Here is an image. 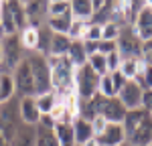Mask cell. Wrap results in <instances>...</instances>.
Returning a JSON list of instances; mask_svg holds the SVG:
<instances>
[{
	"label": "cell",
	"instance_id": "obj_42",
	"mask_svg": "<svg viewBox=\"0 0 152 146\" xmlns=\"http://www.w3.org/2000/svg\"><path fill=\"white\" fill-rule=\"evenodd\" d=\"M2 63H4V57H2V45H0V67H2Z\"/></svg>",
	"mask_w": 152,
	"mask_h": 146
},
{
	"label": "cell",
	"instance_id": "obj_10",
	"mask_svg": "<svg viewBox=\"0 0 152 146\" xmlns=\"http://www.w3.org/2000/svg\"><path fill=\"white\" fill-rule=\"evenodd\" d=\"M8 146H37V126H28L20 122L12 134Z\"/></svg>",
	"mask_w": 152,
	"mask_h": 146
},
{
	"label": "cell",
	"instance_id": "obj_35",
	"mask_svg": "<svg viewBox=\"0 0 152 146\" xmlns=\"http://www.w3.org/2000/svg\"><path fill=\"white\" fill-rule=\"evenodd\" d=\"M105 126H107V120H105L104 116H95L94 120H91V130H94V136H99V134L105 130Z\"/></svg>",
	"mask_w": 152,
	"mask_h": 146
},
{
	"label": "cell",
	"instance_id": "obj_39",
	"mask_svg": "<svg viewBox=\"0 0 152 146\" xmlns=\"http://www.w3.org/2000/svg\"><path fill=\"white\" fill-rule=\"evenodd\" d=\"M81 146H99V142L95 140V138H91V140H87L85 144H81Z\"/></svg>",
	"mask_w": 152,
	"mask_h": 146
},
{
	"label": "cell",
	"instance_id": "obj_23",
	"mask_svg": "<svg viewBox=\"0 0 152 146\" xmlns=\"http://www.w3.org/2000/svg\"><path fill=\"white\" fill-rule=\"evenodd\" d=\"M55 136H57L61 146H75V138H73V128L71 124H57L55 126Z\"/></svg>",
	"mask_w": 152,
	"mask_h": 146
},
{
	"label": "cell",
	"instance_id": "obj_34",
	"mask_svg": "<svg viewBox=\"0 0 152 146\" xmlns=\"http://www.w3.org/2000/svg\"><path fill=\"white\" fill-rule=\"evenodd\" d=\"M114 51H118V45L116 41H99L97 43V53L99 55H110V53H114Z\"/></svg>",
	"mask_w": 152,
	"mask_h": 146
},
{
	"label": "cell",
	"instance_id": "obj_30",
	"mask_svg": "<svg viewBox=\"0 0 152 146\" xmlns=\"http://www.w3.org/2000/svg\"><path fill=\"white\" fill-rule=\"evenodd\" d=\"M120 28H122V26H118V24H114V23H105L104 26H102V41H118Z\"/></svg>",
	"mask_w": 152,
	"mask_h": 146
},
{
	"label": "cell",
	"instance_id": "obj_44",
	"mask_svg": "<svg viewBox=\"0 0 152 146\" xmlns=\"http://www.w3.org/2000/svg\"><path fill=\"white\" fill-rule=\"evenodd\" d=\"M148 118H150V120H152V110H150V112H148Z\"/></svg>",
	"mask_w": 152,
	"mask_h": 146
},
{
	"label": "cell",
	"instance_id": "obj_21",
	"mask_svg": "<svg viewBox=\"0 0 152 146\" xmlns=\"http://www.w3.org/2000/svg\"><path fill=\"white\" fill-rule=\"evenodd\" d=\"M37 146H61L55 136V130L37 124Z\"/></svg>",
	"mask_w": 152,
	"mask_h": 146
},
{
	"label": "cell",
	"instance_id": "obj_18",
	"mask_svg": "<svg viewBox=\"0 0 152 146\" xmlns=\"http://www.w3.org/2000/svg\"><path fill=\"white\" fill-rule=\"evenodd\" d=\"M69 47H71V39L67 35H55L51 36V45H49V55L53 57H65L69 53Z\"/></svg>",
	"mask_w": 152,
	"mask_h": 146
},
{
	"label": "cell",
	"instance_id": "obj_15",
	"mask_svg": "<svg viewBox=\"0 0 152 146\" xmlns=\"http://www.w3.org/2000/svg\"><path fill=\"white\" fill-rule=\"evenodd\" d=\"M71 23H73V16H71V10H69L63 16H51V18H47L45 26L51 33H55V35H69Z\"/></svg>",
	"mask_w": 152,
	"mask_h": 146
},
{
	"label": "cell",
	"instance_id": "obj_12",
	"mask_svg": "<svg viewBox=\"0 0 152 146\" xmlns=\"http://www.w3.org/2000/svg\"><path fill=\"white\" fill-rule=\"evenodd\" d=\"M150 140H152V120L146 116L140 126L128 136V142L132 146H148Z\"/></svg>",
	"mask_w": 152,
	"mask_h": 146
},
{
	"label": "cell",
	"instance_id": "obj_26",
	"mask_svg": "<svg viewBox=\"0 0 152 146\" xmlns=\"http://www.w3.org/2000/svg\"><path fill=\"white\" fill-rule=\"evenodd\" d=\"M87 65L94 69V73L97 75V77L107 75V63H105V57H104V55H99V53L91 55V57L87 59Z\"/></svg>",
	"mask_w": 152,
	"mask_h": 146
},
{
	"label": "cell",
	"instance_id": "obj_8",
	"mask_svg": "<svg viewBox=\"0 0 152 146\" xmlns=\"http://www.w3.org/2000/svg\"><path fill=\"white\" fill-rule=\"evenodd\" d=\"M132 28H134V33H136V36H138V41H140L142 45L152 39V10L148 8V2L140 10V14L136 16Z\"/></svg>",
	"mask_w": 152,
	"mask_h": 146
},
{
	"label": "cell",
	"instance_id": "obj_3",
	"mask_svg": "<svg viewBox=\"0 0 152 146\" xmlns=\"http://www.w3.org/2000/svg\"><path fill=\"white\" fill-rule=\"evenodd\" d=\"M0 45H2V57H4V63H2L0 71L12 73L18 67V63L24 59V55H23L24 49L20 45V39H18V35H8L0 41Z\"/></svg>",
	"mask_w": 152,
	"mask_h": 146
},
{
	"label": "cell",
	"instance_id": "obj_1",
	"mask_svg": "<svg viewBox=\"0 0 152 146\" xmlns=\"http://www.w3.org/2000/svg\"><path fill=\"white\" fill-rule=\"evenodd\" d=\"M26 59H28L31 71H33V79H35V93L41 96V93L53 91V87H51V69L47 65L45 55L31 53V55H26Z\"/></svg>",
	"mask_w": 152,
	"mask_h": 146
},
{
	"label": "cell",
	"instance_id": "obj_7",
	"mask_svg": "<svg viewBox=\"0 0 152 146\" xmlns=\"http://www.w3.org/2000/svg\"><path fill=\"white\" fill-rule=\"evenodd\" d=\"M126 112H128V110L122 106V101H120L118 97H104L102 110H99V116H104L110 124H122Z\"/></svg>",
	"mask_w": 152,
	"mask_h": 146
},
{
	"label": "cell",
	"instance_id": "obj_47",
	"mask_svg": "<svg viewBox=\"0 0 152 146\" xmlns=\"http://www.w3.org/2000/svg\"><path fill=\"white\" fill-rule=\"evenodd\" d=\"M148 146H152V140H150V142H148Z\"/></svg>",
	"mask_w": 152,
	"mask_h": 146
},
{
	"label": "cell",
	"instance_id": "obj_27",
	"mask_svg": "<svg viewBox=\"0 0 152 146\" xmlns=\"http://www.w3.org/2000/svg\"><path fill=\"white\" fill-rule=\"evenodd\" d=\"M69 10H71V6L67 0H53V2L47 4V18H51V16H63Z\"/></svg>",
	"mask_w": 152,
	"mask_h": 146
},
{
	"label": "cell",
	"instance_id": "obj_40",
	"mask_svg": "<svg viewBox=\"0 0 152 146\" xmlns=\"http://www.w3.org/2000/svg\"><path fill=\"white\" fill-rule=\"evenodd\" d=\"M0 146H8V142H6V138L0 134Z\"/></svg>",
	"mask_w": 152,
	"mask_h": 146
},
{
	"label": "cell",
	"instance_id": "obj_46",
	"mask_svg": "<svg viewBox=\"0 0 152 146\" xmlns=\"http://www.w3.org/2000/svg\"><path fill=\"white\" fill-rule=\"evenodd\" d=\"M0 14H2V2H0Z\"/></svg>",
	"mask_w": 152,
	"mask_h": 146
},
{
	"label": "cell",
	"instance_id": "obj_2",
	"mask_svg": "<svg viewBox=\"0 0 152 146\" xmlns=\"http://www.w3.org/2000/svg\"><path fill=\"white\" fill-rule=\"evenodd\" d=\"M75 96L79 99H91L97 93V85H99V77L94 73L89 65H83L75 69Z\"/></svg>",
	"mask_w": 152,
	"mask_h": 146
},
{
	"label": "cell",
	"instance_id": "obj_31",
	"mask_svg": "<svg viewBox=\"0 0 152 146\" xmlns=\"http://www.w3.org/2000/svg\"><path fill=\"white\" fill-rule=\"evenodd\" d=\"M83 41H94V43H99V41H102V26H99V24L89 23L87 31H85V36H83Z\"/></svg>",
	"mask_w": 152,
	"mask_h": 146
},
{
	"label": "cell",
	"instance_id": "obj_29",
	"mask_svg": "<svg viewBox=\"0 0 152 146\" xmlns=\"http://www.w3.org/2000/svg\"><path fill=\"white\" fill-rule=\"evenodd\" d=\"M97 93H99L102 97H116V91H114V85H112V79H110V75H104V77H99Z\"/></svg>",
	"mask_w": 152,
	"mask_h": 146
},
{
	"label": "cell",
	"instance_id": "obj_36",
	"mask_svg": "<svg viewBox=\"0 0 152 146\" xmlns=\"http://www.w3.org/2000/svg\"><path fill=\"white\" fill-rule=\"evenodd\" d=\"M142 110L144 112H150L152 110V89H146L142 93Z\"/></svg>",
	"mask_w": 152,
	"mask_h": 146
},
{
	"label": "cell",
	"instance_id": "obj_33",
	"mask_svg": "<svg viewBox=\"0 0 152 146\" xmlns=\"http://www.w3.org/2000/svg\"><path fill=\"white\" fill-rule=\"evenodd\" d=\"M110 75V79H112V85H114V91H116V96L120 93V89L124 87V85L128 83V79L122 75L120 71H114V73H107Z\"/></svg>",
	"mask_w": 152,
	"mask_h": 146
},
{
	"label": "cell",
	"instance_id": "obj_16",
	"mask_svg": "<svg viewBox=\"0 0 152 146\" xmlns=\"http://www.w3.org/2000/svg\"><path fill=\"white\" fill-rule=\"evenodd\" d=\"M148 116V112H144V110H128L126 112V116H124V122H122V126H124V132H126V138H128L130 134L134 132L138 126L142 124V120Z\"/></svg>",
	"mask_w": 152,
	"mask_h": 146
},
{
	"label": "cell",
	"instance_id": "obj_19",
	"mask_svg": "<svg viewBox=\"0 0 152 146\" xmlns=\"http://www.w3.org/2000/svg\"><path fill=\"white\" fill-rule=\"evenodd\" d=\"M16 96V89H14V79H12V73L0 71V104L2 101H8L10 97Z\"/></svg>",
	"mask_w": 152,
	"mask_h": 146
},
{
	"label": "cell",
	"instance_id": "obj_38",
	"mask_svg": "<svg viewBox=\"0 0 152 146\" xmlns=\"http://www.w3.org/2000/svg\"><path fill=\"white\" fill-rule=\"evenodd\" d=\"M142 61H144L146 65H150V67H152V49H150V51H146V53H142Z\"/></svg>",
	"mask_w": 152,
	"mask_h": 146
},
{
	"label": "cell",
	"instance_id": "obj_32",
	"mask_svg": "<svg viewBox=\"0 0 152 146\" xmlns=\"http://www.w3.org/2000/svg\"><path fill=\"white\" fill-rule=\"evenodd\" d=\"M105 63H107V73L118 71V67H120V63H122V57H120V53H118V51H114V53L105 55Z\"/></svg>",
	"mask_w": 152,
	"mask_h": 146
},
{
	"label": "cell",
	"instance_id": "obj_9",
	"mask_svg": "<svg viewBox=\"0 0 152 146\" xmlns=\"http://www.w3.org/2000/svg\"><path fill=\"white\" fill-rule=\"evenodd\" d=\"M95 140L99 142V146H120V144H124L128 138H126V132H124L122 124H110L107 122L105 130L99 136H95Z\"/></svg>",
	"mask_w": 152,
	"mask_h": 146
},
{
	"label": "cell",
	"instance_id": "obj_14",
	"mask_svg": "<svg viewBox=\"0 0 152 146\" xmlns=\"http://www.w3.org/2000/svg\"><path fill=\"white\" fill-rule=\"evenodd\" d=\"M71 128H73V138H75V144H85L87 140L95 138V136H94V130H91V122L83 120V118H75V120H73V124H71Z\"/></svg>",
	"mask_w": 152,
	"mask_h": 146
},
{
	"label": "cell",
	"instance_id": "obj_22",
	"mask_svg": "<svg viewBox=\"0 0 152 146\" xmlns=\"http://www.w3.org/2000/svg\"><path fill=\"white\" fill-rule=\"evenodd\" d=\"M18 39H20V45H23V49L31 51V53H35V51H37V43H39V31L31 28V26H26L24 31H20V33H18Z\"/></svg>",
	"mask_w": 152,
	"mask_h": 146
},
{
	"label": "cell",
	"instance_id": "obj_6",
	"mask_svg": "<svg viewBox=\"0 0 152 146\" xmlns=\"http://www.w3.org/2000/svg\"><path fill=\"white\" fill-rule=\"evenodd\" d=\"M142 93H144V89L136 81H128L120 89V93L116 97L122 101V106L126 110H140L142 108Z\"/></svg>",
	"mask_w": 152,
	"mask_h": 146
},
{
	"label": "cell",
	"instance_id": "obj_20",
	"mask_svg": "<svg viewBox=\"0 0 152 146\" xmlns=\"http://www.w3.org/2000/svg\"><path fill=\"white\" fill-rule=\"evenodd\" d=\"M35 101H37V110L41 112V116H47V114H51V110L55 108V104L59 101V96L55 91H47V93L35 96Z\"/></svg>",
	"mask_w": 152,
	"mask_h": 146
},
{
	"label": "cell",
	"instance_id": "obj_24",
	"mask_svg": "<svg viewBox=\"0 0 152 146\" xmlns=\"http://www.w3.org/2000/svg\"><path fill=\"white\" fill-rule=\"evenodd\" d=\"M0 24L4 28V35H18L16 31V24H14V16H12L10 8L6 6V2H2V14H0Z\"/></svg>",
	"mask_w": 152,
	"mask_h": 146
},
{
	"label": "cell",
	"instance_id": "obj_5",
	"mask_svg": "<svg viewBox=\"0 0 152 146\" xmlns=\"http://www.w3.org/2000/svg\"><path fill=\"white\" fill-rule=\"evenodd\" d=\"M12 79H14V89H16V96L18 97H35L37 96L33 71H31V65H28V59L26 57L12 71Z\"/></svg>",
	"mask_w": 152,
	"mask_h": 146
},
{
	"label": "cell",
	"instance_id": "obj_25",
	"mask_svg": "<svg viewBox=\"0 0 152 146\" xmlns=\"http://www.w3.org/2000/svg\"><path fill=\"white\" fill-rule=\"evenodd\" d=\"M138 69H140V59H122L120 67H118V71L128 81H134V77L138 75Z\"/></svg>",
	"mask_w": 152,
	"mask_h": 146
},
{
	"label": "cell",
	"instance_id": "obj_45",
	"mask_svg": "<svg viewBox=\"0 0 152 146\" xmlns=\"http://www.w3.org/2000/svg\"><path fill=\"white\" fill-rule=\"evenodd\" d=\"M148 8H150V10H152V0H150V2H148Z\"/></svg>",
	"mask_w": 152,
	"mask_h": 146
},
{
	"label": "cell",
	"instance_id": "obj_48",
	"mask_svg": "<svg viewBox=\"0 0 152 146\" xmlns=\"http://www.w3.org/2000/svg\"><path fill=\"white\" fill-rule=\"evenodd\" d=\"M75 146H81V144H75Z\"/></svg>",
	"mask_w": 152,
	"mask_h": 146
},
{
	"label": "cell",
	"instance_id": "obj_17",
	"mask_svg": "<svg viewBox=\"0 0 152 146\" xmlns=\"http://www.w3.org/2000/svg\"><path fill=\"white\" fill-rule=\"evenodd\" d=\"M69 63L77 69V67H83V65H87V53H85V49H83V43L81 41H71V47H69V53L65 55Z\"/></svg>",
	"mask_w": 152,
	"mask_h": 146
},
{
	"label": "cell",
	"instance_id": "obj_43",
	"mask_svg": "<svg viewBox=\"0 0 152 146\" xmlns=\"http://www.w3.org/2000/svg\"><path fill=\"white\" fill-rule=\"evenodd\" d=\"M120 146H132V144H130L128 140H126V142H124V144H120Z\"/></svg>",
	"mask_w": 152,
	"mask_h": 146
},
{
	"label": "cell",
	"instance_id": "obj_13",
	"mask_svg": "<svg viewBox=\"0 0 152 146\" xmlns=\"http://www.w3.org/2000/svg\"><path fill=\"white\" fill-rule=\"evenodd\" d=\"M69 6H71L73 20L91 23V18H94V4H91V0H71Z\"/></svg>",
	"mask_w": 152,
	"mask_h": 146
},
{
	"label": "cell",
	"instance_id": "obj_37",
	"mask_svg": "<svg viewBox=\"0 0 152 146\" xmlns=\"http://www.w3.org/2000/svg\"><path fill=\"white\" fill-rule=\"evenodd\" d=\"M81 43H83V49H85L87 57H91V55L97 53V43H94V41H81Z\"/></svg>",
	"mask_w": 152,
	"mask_h": 146
},
{
	"label": "cell",
	"instance_id": "obj_11",
	"mask_svg": "<svg viewBox=\"0 0 152 146\" xmlns=\"http://www.w3.org/2000/svg\"><path fill=\"white\" fill-rule=\"evenodd\" d=\"M18 112H20V122L28 126H37L41 120V112L37 110L35 97H20L18 101Z\"/></svg>",
	"mask_w": 152,
	"mask_h": 146
},
{
	"label": "cell",
	"instance_id": "obj_4",
	"mask_svg": "<svg viewBox=\"0 0 152 146\" xmlns=\"http://www.w3.org/2000/svg\"><path fill=\"white\" fill-rule=\"evenodd\" d=\"M116 45L122 59H142V43L138 41L132 26H122L120 28V36H118Z\"/></svg>",
	"mask_w": 152,
	"mask_h": 146
},
{
	"label": "cell",
	"instance_id": "obj_28",
	"mask_svg": "<svg viewBox=\"0 0 152 146\" xmlns=\"http://www.w3.org/2000/svg\"><path fill=\"white\" fill-rule=\"evenodd\" d=\"M89 23H83V20H73L71 23V28H69V39L71 41H83L85 36V31H87Z\"/></svg>",
	"mask_w": 152,
	"mask_h": 146
},
{
	"label": "cell",
	"instance_id": "obj_41",
	"mask_svg": "<svg viewBox=\"0 0 152 146\" xmlns=\"http://www.w3.org/2000/svg\"><path fill=\"white\" fill-rule=\"evenodd\" d=\"M4 36H6V35H4V28H2V24H0V41H2Z\"/></svg>",
	"mask_w": 152,
	"mask_h": 146
}]
</instances>
